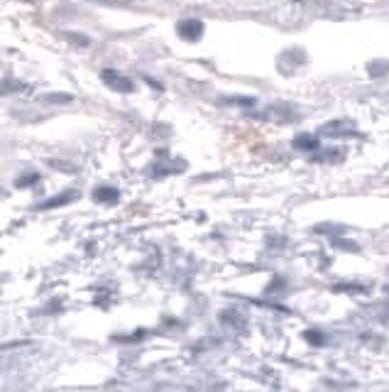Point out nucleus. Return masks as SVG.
I'll return each instance as SVG.
<instances>
[{
    "instance_id": "nucleus-1",
    "label": "nucleus",
    "mask_w": 389,
    "mask_h": 392,
    "mask_svg": "<svg viewBox=\"0 0 389 392\" xmlns=\"http://www.w3.org/2000/svg\"><path fill=\"white\" fill-rule=\"evenodd\" d=\"M319 135L326 137H353L358 135V125L348 118H338V120H328L326 125L319 128Z\"/></svg>"
},
{
    "instance_id": "nucleus-10",
    "label": "nucleus",
    "mask_w": 389,
    "mask_h": 392,
    "mask_svg": "<svg viewBox=\"0 0 389 392\" xmlns=\"http://www.w3.org/2000/svg\"><path fill=\"white\" fill-rule=\"evenodd\" d=\"M316 233H326L328 238H336V235H341V233H346V226H336V223H321V226H316Z\"/></svg>"
},
{
    "instance_id": "nucleus-9",
    "label": "nucleus",
    "mask_w": 389,
    "mask_h": 392,
    "mask_svg": "<svg viewBox=\"0 0 389 392\" xmlns=\"http://www.w3.org/2000/svg\"><path fill=\"white\" fill-rule=\"evenodd\" d=\"M331 240V248L336 250H346V253H360V245L355 240H346L343 235H336V238H328Z\"/></svg>"
},
{
    "instance_id": "nucleus-4",
    "label": "nucleus",
    "mask_w": 389,
    "mask_h": 392,
    "mask_svg": "<svg viewBox=\"0 0 389 392\" xmlns=\"http://www.w3.org/2000/svg\"><path fill=\"white\" fill-rule=\"evenodd\" d=\"M265 118L277 120V123H292V120L299 118V110L294 106H289V103H277V106L267 108Z\"/></svg>"
},
{
    "instance_id": "nucleus-8",
    "label": "nucleus",
    "mask_w": 389,
    "mask_h": 392,
    "mask_svg": "<svg viewBox=\"0 0 389 392\" xmlns=\"http://www.w3.org/2000/svg\"><path fill=\"white\" fill-rule=\"evenodd\" d=\"M118 189H113V186H98L96 191H93V198L101 203H115L118 201Z\"/></svg>"
},
{
    "instance_id": "nucleus-12",
    "label": "nucleus",
    "mask_w": 389,
    "mask_h": 392,
    "mask_svg": "<svg viewBox=\"0 0 389 392\" xmlns=\"http://www.w3.org/2000/svg\"><path fill=\"white\" fill-rule=\"evenodd\" d=\"M304 336H307V341H309V344H324V339H321V336H324V334H321V331H307V334H304Z\"/></svg>"
},
{
    "instance_id": "nucleus-3",
    "label": "nucleus",
    "mask_w": 389,
    "mask_h": 392,
    "mask_svg": "<svg viewBox=\"0 0 389 392\" xmlns=\"http://www.w3.org/2000/svg\"><path fill=\"white\" fill-rule=\"evenodd\" d=\"M103 81L105 86H110L113 91H120V93H132L135 91V81L127 79V76L118 74V71H103Z\"/></svg>"
},
{
    "instance_id": "nucleus-11",
    "label": "nucleus",
    "mask_w": 389,
    "mask_h": 392,
    "mask_svg": "<svg viewBox=\"0 0 389 392\" xmlns=\"http://www.w3.org/2000/svg\"><path fill=\"white\" fill-rule=\"evenodd\" d=\"M336 292H365L363 285H336L333 287Z\"/></svg>"
},
{
    "instance_id": "nucleus-6",
    "label": "nucleus",
    "mask_w": 389,
    "mask_h": 392,
    "mask_svg": "<svg viewBox=\"0 0 389 392\" xmlns=\"http://www.w3.org/2000/svg\"><path fill=\"white\" fill-rule=\"evenodd\" d=\"M223 106H238V108H252L257 106V98L255 96H223L220 98Z\"/></svg>"
},
{
    "instance_id": "nucleus-7",
    "label": "nucleus",
    "mask_w": 389,
    "mask_h": 392,
    "mask_svg": "<svg viewBox=\"0 0 389 392\" xmlns=\"http://www.w3.org/2000/svg\"><path fill=\"white\" fill-rule=\"evenodd\" d=\"M368 74L370 79H382V76L389 74V59H372L368 64Z\"/></svg>"
},
{
    "instance_id": "nucleus-5",
    "label": "nucleus",
    "mask_w": 389,
    "mask_h": 392,
    "mask_svg": "<svg viewBox=\"0 0 389 392\" xmlns=\"http://www.w3.org/2000/svg\"><path fill=\"white\" fill-rule=\"evenodd\" d=\"M319 132H302V135L294 137V150L299 152H319L321 150V140Z\"/></svg>"
},
{
    "instance_id": "nucleus-13",
    "label": "nucleus",
    "mask_w": 389,
    "mask_h": 392,
    "mask_svg": "<svg viewBox=\"0 0 389 392\" xmlns=\"http://www.w3.org/2000/svg\"><path fill=\"white\" fill-rule=\"evenodd\" d=\"M98 3H103V5H127V3H132V0H98Z\"/></svg>"
},
{
    "instance_id": "nucleus-2",
    "label": "nucleus",
    "mask_w": 389,
    "mask_h": 392,
    "mask_svg": "<svg viewBox=\"0 0 389 392\" xmlns=\"http://www.w3.org/2000/svg\"><path fill=\"white\" fill-rule=\"evenodd\" d=\"M203 32H206V25H203V20H198V18L176 22V35H179L184 42H198L203 37Z\"/></svg>"
}]
</instances>
